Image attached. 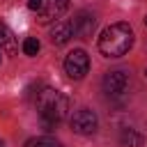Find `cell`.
<instances>
[{"instance_id":"1","label":"cell","mask_w":147,"mask_h":147,"mask_svg":"<svg viewBox=\"0 0 147 147\" xmlns=\"http://www.w3.org/2000/svg\"><path fill=\"white\" fill-rule=\"evenodd\" d=\"M133 46V30L129 23H113L99 37V51L106 57H122Z\"/></svg>"},{"instance_id":"2","label":"cell","mask_w":147,"mask_h":147,"mask_svg":"<svg viewBox=\"0 0 147 147\" xmlns=\"http://www.w3.org/2000/svg\"><path fill=\"white\" fill-rule=\"evenodd\" d=\"M34 106H37V113L41 115V119L53 122V124L64 119L67 113H69V99L62 92L53 90V87H41V92L37 94Z\"/></svg>"},{"instance_id":"3","label":"cell","mask_w":147,"mask_h":147,"mask_svg":"<svg viewBox=\"0 0 147 147\" xmlns=\"http://www.w3.org/2000/svg\"><path fill=\"white\" fill-rule=\"evenodd\" d=\"M69 124H71V131H74V133L92 136V133L96 131V126H99V117H96L94 110H90V108H80V110H76V113L71 115Z\"/></svg>"},{"instance_id":"4","label":"cell","mask_w":147,"mask_h":147,"mask_svg":"<svg viewBox=\"0 0 147 147\" xmlns=\"http://www.w3.org/2000/svg\"><path fill=\"white\" fill-rule=\"evenodd\" d=\"M64 71H67L69 78L80 80V78L90 71V57H87V53H85L83 48L71 51V53L64 57Z\"/></svg>"},{"instance_id":"5","label":"cell","mask_w":147,"mask_h":147,"mask_svg":"<svg viewBox=\"0 0 147 147\" xmlns=\"http://www.w3.org/2000/svg\"><path fill=\"white\" fill-rule=\"evenodd\" d=\"M129 90V74L122 71V69H115V71H108L103 76V92L110 94V96H119Z\"/></svg>"},{"instance_id":"6","label":"cell","mask_w":147,"mask_h":147,"mask_svg":"<svg viewBox=\"0 0 147 147\" xmlns=\"http://www.w3.org/2000/svg\"><path fill=\"white\" fill-rule=\"evenodd\" d=\"M94 25H96V18H94L90 11H78V14L71 18L74 34L80 37V39H90L92 32H94Z\"/></svg>"},{"instance_id":"7","label":"cell","mask_w":147,"mask_h":147,"mask_svg":"<svg viewBox=\"0 0 147 147\" xmlns=\"http://www.w3.org/2000/svg\"><path fill=\"white\" fill-rule=\"evenodd\" d=\"M67 9H69V0H46L44 9L39 11V23H51L60 18Z\"/></svg>"},{"instance_id":"8","label":"cell","mask_w":147,"mask_h":147,"mask_svg":"<svg viewBox=\"0 0 147 147\" xmlns=\"http://www.w3.org/2000/svg\"><path fill=\"white\" fill-rule=\"evenodd\" d=\"M51 44H55V46H64L71 37H74V28H71V23L69 21H57L53 28H51Z\"/></svg>"},{"instance_id":"9","label":"cell","mask_w":147,"mask_h":147,"mask_svg":"<svg viewBox=\"0 0 147 147\" xmlns=\"http://www.w3.org/2000/svg\"><path fill=\"white\" fill-rule=\"evenodd\" d=\"M142 145H145V138L136 129H124L119 133V147H142Z\"/></svg>"},{"instance_id":"10","label":"cell","mask_w":147,"mask_h":147,"mask_svg":"<svg viewBox=\"0 0 147 147\" xmlns=\"http://www.w3.org/2000/svg\"><path fill=\"white\" fill-rule=\"evenodd\" d=\"M0 51H7L9 55H14L16 53V46H14V37H11V32H9V28L0 21Z\"/></svg>"},{"instance_id":"11","label":"cell","mask_w":147,"mask_h":147,"mask_svg":"<svg viewBox=\"0 0 147 147\" xmlns=\"http://www.w3.org/2000/svg\"><path fill=\"white\" fill-rule=\"evenodd\" d=\"M39 48H41V44H39V39H37V37H28V39L23 41V53H25V55H30V57H32V55H37V53H39Z\"/></svg>"},{"instance_id":"12","label":"cell","mask_w":147,"mask_h":147,"mask_svg":"<svg viewBox=\"0 0 147 147\" xmlns=\"http://www.w3.org/2000/svg\"><path fill=\"white\" fill-rule=\"evenodd\" d=\"M44 5H46V0H28V9H32V11H41Z\"/></svg>"},{"instance_id":"13","label":"cell","mask_w":147,"mask_h":147,"mask_svg":"<svg viewBox=\"0 0 147 147\" xmlns=\"http://www.w3.org/2000/svg\"><path fill=\"white\" fill-rule=\"evenodd\" d=\"M41 147H62L55 138H41Z\"/></svg>"},{"instance_id":"14","label":"cell","mask_w":147,"mask_h":147,"mask_svg":"<svg viewBox=\"0 0 147 147\" xmlns=\"http://www.w3.org/2000/svg\"><path fill=\"white\" fill-rule=\"evenodd\" d=\"M25 147H41V138H30L25 142Z\"/></svg>"},{"instance_id":"15","label":"cell","mask_w":147,"mask_h":147,"mask_svg":"<svg viewBox=\"0 0 147 147\" xmlns=\"http://www.w3.org/2000/svg\"><path fill=\"white\" fill-rule=\"evenodd\" d=\"M0 147H5V142H2V140H0Z\"/></svg>"},{"instance_id":"16","label":"cell","mask_w":147,"mask_h":147,"mask_svg":"<svg viewBox=\"0 0 147 147\" xmlns=\"http://www.w3.org/2000/svg\"><path fill=\"white\" fill-rule=\"evenodd\" d=\"M145 25H147V16H145Z\"/></svg>"},{"instance_id":"17","label":"cell","mask_w":147,"mask_h":147,"mask_svg":"<svg viewBox=\"0 0 147 147\" xmlns=\"http://www.w3.org/2000/svg\"><path fill=\"white\" fill-rule=\"evenodd\" d=\"M145 76H147V69H145Z\"/></svg>"}]
</instances>
